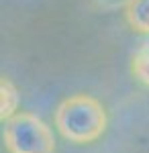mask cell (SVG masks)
<instances>
[{
	"mask_svg": "<svg viewBox=\"0 0 149 153\" xmlns=\"http://www.w3.org/2000/svg\"><path fill=\"white\" fill-rule=\"evenodd\" d=\"M4 147L8 153H55L53 131L33 112H16L4 123Z\"/></svg>",
	"mask_w": 149,
	"mask_h": 153,
	"instance_id": "obj_2",
	"label": "cell"
},
{
	"mask_svg": "<svg viewBox=\"0 0 149 153\" xmlns=\"http://www.w3.org/2000/svg\"><path fill=\"white\" fill-rule=\"evenodd\" d=\"M96 6L100 8H106V10H112V8H118V6H125L129 0H92Z\"/></svg>",
	"mask_w": 149,
	"mask_h": 153,
	"instance_id": "obj_6",
	"label": "cell"
},
{
	"mask_svg": "<svg viewBox=\"0 0 149 153\" xmlns=\"http://www.w3.org/2000/svg\"><path fill=\"white\" fill-rule=\"evenodd\" d=\"M125 16L133 31L149 37V0H129L125 4Z\"/></svg>",
	"mask_w": 149,
	"mask_h": 153,
	"instance_id": "obj_3",
	"label": "cell"
},
{
	"mask_svg": "<svg viewBox=\"0 0 149 153\" xmlns=\"http://www.w3.org/2000/svg\"><path fill=\"white\" fill-rule=\"evenodd\" d=\"M19 104H21V94L16 90V86L8 80L2 78L0 80V118L2 123H6L19 112Z\"/></svg>",
	"mask_w": 149,
	"mask_h": 153,
	"instance_id": "obj_4",
	"label": "cell"
},
{
	"mask_svg": "<svg viewBox=\"0 0 149 153\" xmlns=\"http://www.w3.org/2000/svg\"><path fill=\"white\" fill-rule=\"evenodd\" d=\"M131 71L141 84L149 86V37L141 41L139 49L133 53L131 59Z\"/></svg>",
	"mask_w": 149,
	"mask_h": 153,
	"instance_id": "obj_5",
	"label": "cell"
},
{
	"mask_svg": "<svg viewBox=\"0 0 149 153\" xmlns=\"http://www.w3.org/2000/svg\"><path fill=\"white\" fill-rule=\"evenodd\" d=\"M55 127L69 143H92L106 131L108 117L102 102L88 94H74L66 98L55 110Z\"/></svg>",
	"mask_w": 149,
	"mask_h": 153,
	"instance_id": "obj_1",
	"label": "cell"
}]
</instances>
